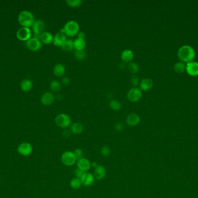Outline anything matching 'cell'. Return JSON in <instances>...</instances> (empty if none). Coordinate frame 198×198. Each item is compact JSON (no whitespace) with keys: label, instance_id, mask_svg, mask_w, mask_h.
Instances as JSON below:
<instances>
[{"label":"cell","instance_id":"6da1fadb","mask_svg":"<svg viewBox=\"0 0 198 198\" xmlns=\"http://www.w3.org/2000/svg\"><path fill=\"white\" fill-rule=\"evenodd\" d=\"M195 56V51L190 46L185 45L180 48L178 51V57L183 63L192 62Z\"/></svg>","mask_w":198,"mask_h":198},{"label":"cell","instance_id":"7a4b0ae2","mask_svg":"<svg viewBox=\"0 0 198 198\" xmlns=\"http://www.w3.org/2000/svg\"><path fill=\"white\" fill-rule=\"evenodd\" d=\"M60 32L64 33L67 37H74L79 32V24L74 20L69 21L65 24L63 28L60 30Z\"/></svg>","mask_w":198,"mask_h":198},{"label":"cell","instance_id":"3957f363","mask_svg":"<svg viewBox=\"0 0 198 198\" xmlns=\"http://www.w3.org/2000/svg\"><path fill=\"white\" fill-rule=\"evenodd\" d=\"M34 21L33 14L29 11H23L19 15V23L22 27L29 28L32 26Z\"/></svg>","mask_w":198,"mask_h":198},{"label":"cell","instance_id":"277c9868","mask_svg":"<svg viewBox=\"0 0 198 198\" xmlns=\"http://www.w3.org/2000/svg\"><path fill=\"white\" fill-rule=\"evenodd\" d=\"M56 125L61 129H67L71 125V117L68 115L61 113L56 117Z\"/></svg>","mask_w":198,"mask_h":198},{"label":"cell","instance_id":"5b68a950","mask_svg":"<svg viewBox=\"0 0 198 198\" xmlns=\"http://www.w3.org/2000/svg\"><path fill=\"white\" fill-rule=\"evenodd\" d=\"M61 162L66 166H72L74 165L77 161V159L74 152L71 151H65L61 156Z\"/></svg>","mask_w":198,"mask_h":198},{"label":"cell","instance_id":"8992f818","mask_svg":"<svg viewBox=\"0 0 198 198\" xmlns=\"http://www.w3.org/2000/svg\"><path fill=\"white\" fill-rule=\"evenodd\" d=\"M143 94L141 90L137 87H133L129 90L127 94V98L131 102H137L142 98Z\"/></svg>","mask_w":198,"mask_h":198},{"label":"cell","instance_id":"52a82bcc","mask_svg":"<svg viewBox=\"0 0 198 198\" xmlns=\"http://www.w3.org/2000/svg\"><path fill=\"white\" fill-rule=\"evenodd\" d=\"M33 148L30 143L24 142L19 145L18 152L23 156H27L32 153Z\"/></svg>","mask_w":198,"mask_h":198},{"label":"cell","instance_id":"ba28073f","mask_svg":"<svg viewBox=\"0 0 198 198\" xmlns=\"http://www.w3.org/2000/svg\"><path fill=\"white\" fill-rule=\"evenodd\" d=\"M16 37L20 41L27 42L32 37V30L30 28L22 27L16 33Z\"/></svg>","mask_w":198,"mask_h":198},{"label":"cell","instance_id":"9c48e42d","mask_svg":"<svg viewBox=\"0 0 198 198\" xmlns=\"http://www.w3.org/2000/svg\"><path fill=\"white\" fill-rule=\"evenodd\" d=\"M28 48L32 51H39L42 48V42L40 38L32 37L26 42Z\"/></svg>","mask_w":198,"mask_h":198},{"label":"cell","instance_id":"30bf717a","mask_svg":"<svg viewBox=\"0 0 198 198\" xmlns=\"http://www.w3.org/2000/svg\"><path fill=\"white\" fill-rule=\"evenodd\" d=\"M32 27V32L36 36L35 37L38 38L40 37V36L42 33L44 32L43 31L44 30L45 26H44V23L42 21L40 20H37L34 21Z\"/></svg>","mask_w":198,"mask_h":198},{"label":"cell","instance_id":"8fae6325","mask_svg":"<svg viewBox=\"0 0 198 198\" xmlns=\"http://www.w3.org/2000/svg\"><path fill=\"white\" fill-rule=\"evenodd\" d=\"M77 168H78L79 169L82 171L84 173L87 172L92 167L91 161H89L88 159L83 158V157L77 160Z\"/></svg>","mask_w":198,"mask_h":198},{"label":"cell","instance_id":"7c38bea8","mask_svg":"<svg viewBox=\"0 0 198 198\" xmlns=\"http://www.w3.org/2000/svg\"><path fill=\"white\" fill-rule=\"evenodd\" d=\"M80 180L81 181L82 184L83 185L86 187H89L93 184L95 181V177L94 175H93L92 174L90 173L85 172L83 173Z\"/></svg>","mask_w":198,"mask_h":198},{"label":"cell","instance_id":"4fadbf2b","mask_svg":"<svg viewBox=\"0 0 198 198\" xmlns=\"http://www.w3.org/2000/svg\"><path fill=\"white\" fill-rule=\"evenodd\" d=\"M187 73L191 76H198V63L196 62H191L186 65V70Z\"/></svg>","mask_w":198,"mask_h":198},{"label":"cell","instance_id":"5bb4252c","mask_svg":"<svg viewBox=\"0 0 198 198\" xmlns=\"http://www.w3.org/2000/svg\"><path fill=\"white\" fill-rule=\"evenodd\" d=\"M55 101L54 95L50 92H45L41 98V103L45 106L51 105Z\"/></svg>","mask_w":198,"mask_h":198},{"label":"cell","instance_id":"9a60e30c","mask_svg":"<svg viewBox=\"0 0 198 198\" xmlns=\"http://www.w3.org/2000/svg\"><path fill=\"white\" fill-rule=\"evenodd\" d=\"M126 123L130 127H134L138 125L140 121V116L136 113H130L126 117Z\"/></svg>","mask_w":198,"mask_h":198},{"label":"cell","instance_id":"2e32d148","mask_svg":"<svg viewBox=\"0 0 198 198\" xmlns=\"http://www.w3.org/2000/svg\"><path fill=\"white\" fill-rule=\"evenodd\" d=\"M67 40V36L63 33H57L53 37V43L57 46H61Z\"/></svg>","mask_w":198,"mask_h":198},{"label":"cell","instance_id":"e0dca14e","mask_svg":"<svg viewBox=\"0 0 198 198\" xmlns=\"http://www.w3.org/2000/svg\"><path fill=\"white\" fill-rule=\"evenodd\" d=\"M154 85L152 80L150 78H143L139 83L140 89L141 91H147L150 90Z\"/></svg>","mask_w":198,"mask_h":198},{"label":"cell","instance_id":"ac0fdd59","mask_svg":"<svg viewBox=\"0 0 198 198\" xmlns=\"http://www.w3.org/2000/svg\"><path fill=\"white\" fill-rule=\"evenodd\" d=\"M106 170L102 165H98L94 171V177L98 180H103L106 176Z\"/></svg>","mask_w":198,"mask_h":198},{"label":"cell","instance_id":"d6986e66","mask_svg":"<svg viewBox=\"0 0 198 198\" xmlns=\"http://www.w3.org/2000/svg\"><path fill=\"white\" fill-rule=\"evenodd\" d=\"M121 59L124 63H130L133 59L134 54L130 50H125L121 54Z\"/></svg>","mask_w":198,"mask_h":198},{"label":"cell","instance_id":"ffe728a7","mask_svg":"<svg viewBox=\"0 0 198 198\" xmlns=\"http://www.w3.org/2000/svg\"><path fill=\"white\" fill-rule=\"evenodd\" d=\"M86 42L85 39L77 38L74 41V48L76 51H83L86 48Z\"/></svg>","mask_w":198,"mask_h":198},{"label":"cell","instance_id":"44dd1931","mask_svg":"<svg viewBox=\"0 0 198 198\" xmlns=\"http://www.w3.org/2000/svg\"><path fill=\"white\" fill-rule=\"evenodd\" d=\"M40 40L45 44H49L53 42V37L51 33L48 32H44L40 36Z\"/></svg>","mask_w":198,"mask_h":198},{"label":"cell","instance_id":"7402d4cb","mask_svg":"<svg viewBox=\"0 0 198 198\" xmlns=\"http://www.w3.org/2000/svg\"><path fill=\"white\" fill-rule=\"evenodd\" d=\"M53 73L56 77H61L65 74V66L61 64H58L54 66L53 69Z\"/></svg>","mask_w":198,"mask_h":198},{"label":"cell","instance_id":"603a6c76","mask_svg":"<svg viewBox=\"0 0 198 198\" xmlns=\"http://www.w3.org/2000/svg\"><path fill=\"white\" fill-rule=\"evenodd\" d=\"M70 131L71 133L78 135L82 133L83 130V125L80 123H74L70 125Z\"/></svg>","mask_w":198,"mask_h":198},{"label":"cell","instance_id":"cb8c5ba5","mask_svg":"<svg viewBox=\"0 0 198 198\" xmlns=\"http://www.w3.org/2000/svg\"><path fill=\"white\" fill-rule=\"evenodd\" d=\"M32 87V82L28 79H25L23 80L21 83H20V88L21 90L24 91V92H27Z\"/></svg>","mask_w":198,"mask_h":198},{"label":"cell","instance_id":"d4e9b609","mask_svg":"<svg viewBox=\"0 0 198 198\" xmlns=\"http://www.w3.org/2000/svg\"><path fill=\"white\" fill-rule=\"evenodd\" d=\"M61 47L64 51L68 52L71 51L74 48V41L71 39H67V40Z\"/></svg>","mask_w":198,"mask_h":198},{"label":"cell","instance_id":"484cf974","mask_svg":"<svg viewBox=\"0 0 198 198\" xmlns=\"http://www.w3.org/2000/svg\"><path fill=\"white\" fill-rule=\"evenodd\" d=\"M50 88L52 92L57 93L61 90V84L57 80H53L50 84Z\"/></svg>","mask_w":198,"mask_h":198},{"label":"cell","instance_id":"4316f807","mask_svg":"<svg viewBox=\"0 0 198 198\" xmlns=\"http://www.w3.org/2000/svg\"><path fill=\"white\" fill-rule=\"evenodd\" d=\"M82 185V184L81 180L76 177L73 178L70 182V186L74 189H79Z\"/></svg>","mask_w":198,"mask_h":198},{"label":"cell","instance_id":"83f0119b","mask_svg":"<svg viewBox=\"0 0 198 198\" xmlns=\"http://www.w3.org/2000/svg\"><path fill=\"white\" fill-rule=\"evenodd\" d=\"M174 70L175 72L178 73H181L186 70V66L182 62H177L174 65Z\"/></svg>","mask_w":198,"mask_h":198},{"label":"cell","instance_id":"f1b7e54d","mask_svg":"<svg viewBox=\"0 0 198 198\" xmlns=\"http://www.w3.org/2000/svg\"><path fill=\"white\" fill-rule=\"evenodd\" d=\"M68 6L72 8H76L81 6L82 4V0H67L65 1Z\"/></svg>","mask_w":198,"mask_h":198},{"label":"cell","instance_id":"f546056e","mask_svg":"<svg viewBox=\"0 0 198 198\" xmlns=\"http://www.w3.org/2000/svg\"><path fill=\"white\" fill-rule=\"evenodd\" d=\"M128 69L131 73H137L139 70L138 64L135 62H130L128 66Z\"/></svg>","mask_w":198,"mask_h":198},{"label":"cell","instance_id":"4dcf8cb0","mask_svg":"<svg viewBox=\"0 0 198 198\" xmlns=\"http://www.w3.org/2000/svg\"><path fill=\"white\" fill-rule=\"evenodd\" d=\"M110 106L114 111H119L121 108V103L119 101L117 100H111L110 102Z\"/></svg>","mask_w":198,"mask_h":198},{"label":"cell","instance_id":"1f68e13d","mask_svg":"<svg viewBox=\"0 0 198 198\" xmlns=\"http://www.w3.org/2000/svg\"><path fill=\"white\" fill-rule=\"evenodd\" d=\"M75 56L78 60H82L86 58V54L83 51H76L75 52Z\"/></svg>","mask_w":198,"mask_h":198},{"label":"cell","instance_id":"d6a6232c","mask_svg":"<svg viewBox=\"0 0 198 198\" xmlns=\"http://www.w3.org/2000/svg\"><path fill=\"white\" fill-rule=\"evenodd\" d=\"M101 155L104 157L108 156L111 153V149L108 146H103L100 149Z\"/></svg>","mask_w":198,"mask_h":198},{"label":"cell","instance_id":"836d02e7","mask_svg":"<svg viewBox=\"0 0 198 198\" xmlns=\"http://www.w3.org/2000/svg\"><path fill=\"white\" fill-rule=\"evenodd\" d=\"M74 153L75 156L77 157V160L83 158V152H82V149H81L79 148L76 149L74 151Z\"/></svg>","mask_w":198,"mask_h":198},{"label":"cell","instance_id":"e575fe53","mask_svg":"<svg viewBox=\"0 0 198 198\" xmlns=\"http://www.w3.org/2000/svg\"><path fill=\"white\" fill-rule=\"evenodd\" d=\"M130 81H131V83L134 86H137L138 84L140 83V81H139V78H138V77L137 76H134V75L133 76H132Z\"/></svg>","mask_w":198,"mask_h":198},{"label":"cell","instance_id":"d590c367","mask_svg":"<svg viewBox=\"0 0 198 198\" xmlns=\"http://www.w3.org/2000/svg\"><path fill=\"white\" fill-rule=\"evenodd\" d=\"M115 129L116 130V131L120 132L124 129V125L120 122H118L115 125Z\"/></svg>","mask_w":198,"mask_h":198},{"label":"cell","instance_id":"8d00e7d4","mask_svg":"<svg viewBox=\"0 0 198 198\" xmlns=\"http://www.w3.org/2000/svg\"><path fill=\"white\" fill-rule=\"evenodd\" d=\"M74 173V175L76 177V178H78L80 179L84 172H83L80 169H79L78 168H77V169H75Z\"/></svg>","mask_w":198,"mask_h":198},{"label":"cell","instance_id":"74e56055","mask_svg":"<svg viewBox=\"0 0 198 198\" xmlns=\"http://www.w3.org/2000/svg\"><path fill=\"white\" fill-rule=\"evenodd\" d=\"M71 134V132L70 130L66 129L64 130L62 133L63 136L65 138H69Z\"/></svg>","mask_w":198,"mask_h":198},{"label":"cell","instance_id":"f35d334b","mask_svg":"<svg viewBox=\"0 0 198 198\" xmlns=\"http://www.w3.org/2000/svg\"><path fill=\"white\" fill-rule=\"evenodd\" d=\"M61 81H62V83H63V84L66 85V86H67V85H69V84H70V83H71L70 79L69 77H67L63 78Z\"/></svg>","mask_w":198,"mask_h":198},{"label":"cell","instance_id":"ab89813d","mask_svg":"<svg viewBox=\"0 0 198 198\" xmlns=\"http://www.w3.org/2000/svg\"><path fill=\"white\" fill-rule=\"evenodd\" d=\"M77 35H78V38H81L85 39V33L83 32H79Z\"/></svg>","mask_w":198,"mask_h":198},{"label":"cell","instance_id":"60d3db41","mask_svg":"<svg viewBox=\"0 0 198 198\" xmlns=\"http://www.w3.org/2000/svg\"><path fill=\"white\" fill-rule=\"evenodd\" d=\"M98 165H97L96 162H94V161H93L92 163H91V166H92V167H93V168H96Z\"/></svg>","mask_w":198,"mask_h":198}]
</instances>
